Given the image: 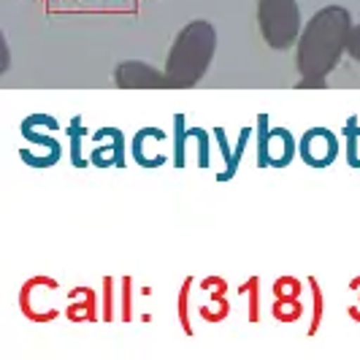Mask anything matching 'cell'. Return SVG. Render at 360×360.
Returning <instances> with one entry per match:
<instances>
[{"mask_svg":"<svg viewBox=\"0 0 360 360\" xmlns=\"http://www.w3.org/2000/svg\"><path fill=\"white\" fill-rule=\"evenodd\" d=\"M352 14L344 6H325L309 19L295 44V68L301 76L325 79L342 63L352 33Z\"/></svg>","mask_w":360,"mask_h":360,"instance_id":"6da1fadb","label":"cell"},{"mask_svg":"<svg viewBox=\"0 0 360 360\" xmlns=\"http://www.w3.org/2000/svg\"><path fill=\"white\" fill-rule=\"evenodd\" d=\"M217 54V30L203 22L195 19L190 25H184L179 30V36L174 38L168 57H165V79L171 90H190L200 84V79L206 76L212 60Z\"/></svg>","mask_w":360,"mask_h":360,"instance_id":"7a4b0ae2","label":"cell"},{"mask_svg":"<svg viewBox=\"0 0 360 360\" xmlns=\"http://www.w3.org/2000/svg\"><path fill=\"white\" fill-rule=\"evenodd\" d=\"M260 36L274 52L295 49L301 38V8L298 0H257Z\"/></svg>","mask_w":360,"mask_h":360,"instance_id":"3957f363","label":"cell"},{"mask_svg":"<svg viewBox=\"0 0 360 360\" xmlns=\"http://www.w3.org/2000/svg\"><path fill=\"white\" fill-rule=\"evenodd\" d=\"M114 84L120 90H171L165 71L152 68L141 60H125L114 68Z\"/></svg>","mask_w":360,"mask_h":360,"instance_id":"277c9868","label":"cell"},{"mask_svg":"<svg viewBox=\"0 0 360 360\" xmlns=\"http://www.w3.org/2000/svg\"><path fill=\"white\" fill-rule=\"evenodd\" d=\"M339 155V141L330 130L325 127H311L307 136L301 139V158L311 168H328Z\"/></svg>","mask_w":360,"mask_h":360,"instance_id":"5b68a950","label":"cell"},{"mask_svg":"<svg viewBox=\"0 0 360 360\" xmlns=\"http://www.w3.org/2000/svg\"><path fill=\"white\" fill-rule=\"evenodd\" d=\"M71 323H90L95 320V292L90 288H76L71 290V304L65 309Z\"/></svg>","mask_w":360,"mask_h":360,"instance_id":"8992f818","label":"cell"},{"mask_svg":"<svg viewBox=\"0 0 360 360\" xmlns=\"http://www.w3.org/2000/svg\"><path fill=\"white\" fill-rule=\"evenodd\" d=\"M271 314L276 323H298L304 317V304H301V298H276L271 307Z\"/></svg>","mask_w":360,"mask_h":360,"instance_id":"52a82bcc","label":"cell"},{"mask_svg":"<svg viewBox=\"0 0 360 360\" xmlns=\"http://www.w3.org/2000/svg\"><path fill=\"white\" fill-rule=\"evenodd\" d=\"M228 311H231V304H228L225 295H212V298L198 309V314L206 323H222V320L228 317Z\"/></svg>","mask_w":360,"mask_h":360,"instance_id":"ba28073f","label":"cell"},{"mask_svg":"<svg viewBox=\"0 0 360 360\" xmlns=\"http://www.w3.org/2000/svg\"><path fill=\"white\" fill-rule=\"evenodd\" d=\"M301 292H304V285H301V279H295V276H279L276 282H274V295L276 298H301Z\"/></svg>","mask_w":360,"mask_h":360,"instance_id":"9c48e42d","label":"cell"},{"mask_svg":"<svg viewBox=\"0 0 360 360\" xmlns=\"http://www.w3.org/2000/svg\"><path fill=\"white\" fill-rule=\"evenodd\" d=\"M241 290H247L250 292V323H257L260 320V279L257 276H250L244 285H241Z\"/></svg>","mask_w":360,"mask_h":360,"instance_id":"30bf717a","label":"cell"},{"mask_svg":"<svg viewBox=\"0 0 360 360\" xmlns=\"http://www.w3.org/2000/svg\"><path fill=\"white\" fill-rule=\"evenodd\" d=\"M190 288H193V279H184L179 292V320L184 333H193V325H190V311H187V295H190Z\"/></svg>","mask_w":360,"mask_h":360,"instance_id":"8fae6325","label":"cell"},{"mask_svg":"<svg viewBox=\"0 0 360 360\" xmlns=\"http://www.w3.org/2000/svg\"><path fill=\"white\" fill-rule=\"evenodd\" d=\"M309 288H311V292H314V323H311V328H309V333L314 336L317 328H320V323H323V290H320V285H317V279H309Z\"/></svg>","mask_w":360,"mask_h":360,"instance_id":"7c38bea8","label":"cell"},{"mask_svg":"<svg viewBox=\"0 0 360 360\" xmlns=\"http://www.w3.org/2000/svg\"><path fill=\"white\" fill-rule=\"evenodd\" d=\"M200 290L209 292V295H225V292H228V282H225L222 276H206V279L200 282Z\"/></svg>","mask_w":360,"mask_h":360,"instance_id":"4fadbf2b","label":"cell"},{"mask_svg":"<svg viewBox=\"0 0 360 360\" xmlns=\"http://www.w3.org/2000/svg\"><path fill=\"white\" fill-rule=\"evenodd\" d=\"M347 54H349L355 63H360V22L352 27V33H349V41H347Z\"/></svg>","mask_w":360,"mask_h":360,"instance_id":"5bb4252c","label":"cell"},{"mask_svg":"<svg viewBox=\"0 0 360 360\" xmlns=\"http://www.w3.org/2000/svg\"><path fill=\"white\" fill-rule=\"evenodd\" d=\"M295 87L298 90H323V87H328V82L320 79V76H301V82Z\"/></svg>","mask_w":360,"mask_h":360,"instance_id":"9a60e30c","label":"cell"},{"mask_svg":"<svg viewBox=\"0 0 360 360\" xmlns=\"http://www.w3.org/2000/svg\"><path fill=\"white\" fill-rule=\"evenodd\" d=\"M347 314H349V320H352V323H360V295H358V301L347 309Z\"/></svg>","mask_w":360,"mask_h":360,"instance_id":"2e32d148","label":"cell"},{"mask_svg":"<svg viewBox=\"0 0 360 360\" xmlns=\"http://www.w3.org/2000/svg\"><path fill=\"white\" fill-rule=\"evenodd\" d=\"M349 290H352L355 295H360V276H355V279H349Z\"/></svg>","mask_w":360,"mask_h":360,"instance_id":"e0dca14e","label":"cell"}]
</instances>
